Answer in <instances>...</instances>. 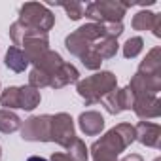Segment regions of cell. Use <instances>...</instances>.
<instances>
[{"label":"cell","mask_w":161,"mask_h":161,"mask_svg":"<svg viewBox=\"0 0 161 161\" xmlns=\"http://www.w3.org/2000/svg\"><path fill=\"white\" fill-rule=\"evenodd\" d=\"M142 47H144V40L140 36H133L123 44V57L125 59H135L136 55H140Z\"/></svg>","instance_id":"27"},{"label":"cell","mask_w":161,"mask_h":161,"mask_svg":"<svg viewBox=\"0 0 161 161\" xmlns=\"http://www.w3.org/2000/svg\"><path fill=\"white\" fill-rule=\"evenodd\" d=\"M78 82H80V72H78V68H76L74 64H70V63H63V64L55 70V74L51 76L49 87H53V89H63V87H66V86H70V84H78Z\"/></svg>","instance_id":"11"},{"label":"cell","mask_w":161,"mask_h":161,"mask_svg":"<svg viewBox=\"0 0 161 161\" xmlns=\"http://www.w3.org/2000/svg\"><path fill=\"white\" fill-rule=\"evenodd\" d=\"M119 161H144L142 159V155H138V153H127L123 159H119Z\"/></svg>","instance_id":"35"},{"label":"cell","mask_w":161,"mask_h":161,"mask_svg":"<svg viewBox=\"0 0 161 161\" xmlns=\"http://www.w3.org/2000/svg\"><path fill=\"white\" fill-rule=\"evenodd\" d=\"M118 97H119V106H121V112L123 110H133V104H135V93L131 91L129 86H125L123 89H118Z\"/></svg>","instance_id":"31"},{"label":"cell","mask_w":161,"mask_h":161,"mask_svg":"<svg viewBox=\"0 0 161 161\" xmlns=\"http://www.w3.org/2000/svg\"><path fill=\"white\" fill-rule=\"evenodd\" d=\"M23 25H27L29 29H34V31H40V32H49L55 25V15L44 6V4H38V2H27L21 6L19 10V19Z\"/></svg>","instance_id":"2"},{"label":"cell","mask_w":161,"mask_h":161,"mask_svg":"<svg viewBox=\"0 0 161 161\" xmlns=\"http://www.w3.org/2000/svg\"><path fill=\"white\" fill-rule=\"evenodd\" d=\"M116 87H118V78L110 70H101L86 80H80L76 84V91L86 101V104L101 103V99Z\"/></svg>","instance_id":"1"},{"label":"cell","mask_w":161,"mask_h":161,"mask_svg":"<svg viewBox=\"0 0 161 161\" xmlns=\"http://www.w3.org/2000/svg\"><path fill=\"white\" fill-rule=\"evenodd\" d=\"M76 32L82 36V38H86L89 44H91V42H97V40H101V38H104L103 23H87V25H82Z\"/></svg>","instance_id":"21"},{"label":"cell","mask_w":161,"mask_h":161,"mask_svg":"<svg viewBox=\"0 0 161 161\" xmlns=\"http://www.w3.org/2000/svg\"><path fill=\"white\" fill-rule=\"evenodd\" d=\"M136 72L142 74V76H157V74H161V49L152 47L146 53L144 61H140Z\"/></svg>","instance_id":"13"},{"label":"cell","mask_w":161,"mask_h":161,"mask_svg":"<svg viewBox=\"0 0 161 161\" xmlns=\"http://www.w3.org/2000/svg\"><path fill=\"white\" fill-rule=\"evenodd\" d=\"M103 29H104V38L118 40L123 34V25L121 23H103Z\"/></svg>","instance_id":"32"},{"label":"cell","mask_w":161,"mask_h":161,"mask_svg":"<svg viewBox=\"0 0 161 161\" xmlns=\"http://www.w3.org/2000/svg\"><path fill=\"white\" fill-rule=\"evenodd\" d=\"M76 138L74 119L66 112H59L51 116V142H57L63 148H68Z\"/></svg>","instance_id":"4"},{"label":"cell","mask_w":161,"mask_h":161,"mask_svg":"<svg viewBox=\"0 0 161 161\" xmlns=\"http://www.w3.org/2000/svg\"><path fill=\"white\" fill-rule=\"evenodd\" d=\"M0 104L4 106V110H15V108H19V87L10 86L4 91H0Z\"/></svg>","instance_id":"22"},{"label":"cell","mask_w":161,"mask_h":161,"mask_svg":"<svg viewBox=\"0 0 161 161\" xmlns=\"http://www.w3.org/2000/svg\"><path fill=\"white\" fill-rule=\"evenodd\" d=\"M118 133H119V136L123 138V142L127 144V148L136 140V133H135V125H131V123H118L116 127H114Z\"/></svg>","instance_id":"30"},{"label":"cell","mask_w":161,"mask_h":161,"mask_svg":"<svg viewBox=\"0 0 161 161\" xmlns=\"http://www.w3.org/2000/svg\"><path fill=\"white\" fill-rule=\"evenodd\" d=\"M80 61H82V64L87 68V70H99L101 64H103V59L99 57V53L91 47L89 51H86L82 57H80Z\"/></svg>","instance_id":"29"},{"label":"cell","mask_w":161,"mask_h":161,"mask_svg":"<svg viewBox=\"0 0 161 161\" xmlns=\"http://www.w3.org/2000/svg\"><path fill=\"white\" fill-rule=\"evenodd\" d=\"M27 32H29V27H27V25H23L21 21H15V23H12V25H10V38H12V42H14V46H15V47L23 44V40H25V36H27Z\"/></svg>","instance_id":"28"},{"label":"cell","mask_w":161,"mask_h":161,"mask_svg":"<svg viewBox=\"0 0 161 161\" xmlns=\"http://www.w3.org/2000/svg\"><path fill=\"white\" fill-rule=\"evenodd\" d=\"M91 47L99 53L101 59H112V57H116V53L119 49V44L114 38H101L97 42V46H91Z\"/></svg>","instance_id":"20"},{"label":"cell","mask_w":161,"mask_h":161,"mask_svg":"<svg viewBox=\"0 0 161 161\" xmlns=\"http://www.w3.org/2000/svg\"><path fill=\"white\" fill-rule=\"evenodd\" d=\"M29 64H31V63L27 61V57H25V53H23L21 47H15V46L8 47V51H6V66H8L12 72L21 74V72L27 70Z\"/></svg>","instance_id":"14"},{"label":"cell","mask_w":161,"mask_h":161,"mask_svg":"<svg viewBox=\"0 0 161 161\" xmlns=\"http://www.w3.org/2000/svg\"><path fill=\"white\" fill-rule=\"evenodd\" d=\"M78 125H80V129H82L84 135L95 136V135H101V133H103V129H104V118L101 116V112L87 110V112H82V114H80Z\"/></svg>","instance_id":"12"},{"label":"cell","mask_w":161,"mask_h":161,"mask_svg":"<svg viewBox=\"0 0 161 161\" xmlns=\"http://www.w3.org/2000/svg\"><path fill=\"white\" fill-rule=\"evenodd\" d=\"M153 21H155V14L153 12H148V10H140L133 15V21H131V27L135 31H152L153 27Z\"/></svg>","instance_id":"19"},{"label":"cell","mask_w":161,"mask_h":161,"mask_svg":"<svg viewBox=\"0 0 161 161\" xmlns=\"http://www.w3.org/2000/svg\"><path fill=\"white\" fill-rule=\"evenodd\" d=\"M27 161H47V159H44V157H40V155H32V157H29Z\"/></svg>","instance_id":"37"},{"label":"cell","mask_w":161,"mask_h":161,"mask_svg":"<svg viewBox=\"0 0 161 161\" xmlns=\"http://www.w3.org/2000/svg\"><path fill=\"white\" fill-rule=\"evenodd\" d=\"M49 82H51V76H47L40 68H32L31 74H29V86L38 89V91L44 89V87H49Z\"/></svg>","instance_id":"25"},{"label":"cell","mask_w":161,"mask_h":161,"mask_svg":"<svg viewBox=\"0 0 161 161\" xmlns=\"http://www.w3.org/2000/svg\"><path fill=\"white\" fill-rule=\"evenodd\" d=\"M68 150V155L74 159V161H89V148L86 146V142L82 138H74V142L66 148Z\"/></svg>","instance_id":"23"},{"label":"cell","mask_w":161,"mask_h":161,"mask_svg":"<svg viewBox=\"0 0 161 161\" xmlns=\"http://www.w3.org/2000/svg\"><path fill=\"white\" fill-rule=\"evenodd\" d=\"M133 112L140 118V119H155L161 116V101L153 95H144V97H136L135 104H133Z\"/></svg>","instance_id":"8"},{"label":"cell","mask_w":161,"mask_h":161,"mask_svg":"<svg viewBox=\"0 0 161 161\" xmlns=\"http://www.w3.org/2000/svg\"><path fill=\"white\" fill-rule=\"evenodd\" d=\"M152 32H153V36L161 38V14H155V21H153Z\"/></svg>","instance_id":"33"},{"label":"cell","mask_w":161,"mask_h":161,"mask_svg":"<svg viewBox=\"0 0 161 161\" xmlns=\"http://www.w3.org/2000/svg\"><path fill=\"white\" fill-rule=\"evenodd\" d=\"M0 159H2V148H0Z\"/></svg>","instance_id":"38"},{"label":"cell","mask_w":161,"mask_h":161,"mask_svg":"<svg viewBox=\"0 0 161 161\" xmlns=\"http://www.w3.org/2000/svg\"><path fill=\"white\" fill-rule=\"evenodd\" d=\"M21 118L12 112V110H0V133H4V135H10V133H15L21 129Z\"/></svg>","instance_id":"18"},{"label":"cell","mask_w":161,"mask_h":161,"mask_svg":"<svg viewBox=\"0 0 161 161\" xmlns=\"http://www.w3.org/2000/svg\"><path fill=\"white\" fill-rule=\"evenodd\" d=\"M51 6L55 4V6H61L64 12H66V15H68V19H72V21H78V19H82L84 17V4L82 2H76V0H72V2H49Z\"/></svg>","instance_id":"24"},{"label":"cell","mask_w":161,"mask_h":161,"mask_svg":"<svg viewBox=\"0 0 161 161\" xmlns=\"http://www.w3.org/2000/svg\"><path fill=\"white\" fill-rule=\"evenodd\" d=\"M63 63H64V61H63V57H61L57 51H51V49H49V51H47V53H46V55H44V57L34 64V68H40V70H42V72H46L47 76H53V74H55V70H57Z\"/></svg>","instance_id":"17"},{"label":"cell","mask_w":161,"mask_h":161,"mask_svg":"<svg viewBox=\"0 0 161 161\" xmlns=\"http://www.w3.org/2000/svg\"><path fill=\"white\" fill-rule=\"evenodd\" d=\"M127 148V144L123 142V138L119 136V133L116 129H110L108 133H104L99 140L93 142V146L89 148L91 155H119L123 150Z\"/></svg>","instance_id":"6"},{"label":"cell","mask_w":161,"mask_h":161,"mask_svg":"<svg viewBox=\"0 0 161 161\" xmlns=\"http://www.w3.org/2000/svg\"><path fill=\"white\" fill-rule=\"evenodd\" d=\"M64 47L68 49L70 55H74V57H82L86 51L91 49V44H89L86 38H82L78 32H70V34L64 38Z\"/></svg>","instance_id":"16"},{"label":"cell","mask_w":161,"mask_h":161,"mask_svg":"<svg viewBox=\"0 0 161 161\" xmlns=\"http://www.w3.org/2000/svg\"><path fill=\"white\" fill-rule=\"evenodd\" d=\"M95 6L101 14L103 23H121L123 15L127 12L119 0H97Z\"/></svg>","instance_id":"10"},{"label":"cell","mask_w":161,"mask_h":161,"mask_svg":"<svg viewBox=\"0 0 161 161\" xmlns=\"http://www.w3.org/2000/svg\"><path fill=\"white\" fill-rule=\"evenodd\" d=\"M155 161H161V159H159V157H157V159H155Z\"/></svg>","instance_id":"39"},{"label":"cell","mask_w":161,"mask_h":161,"mask_svg":"<svg viewBox=\"0 0 161 161\" xmlns=\"http://www.w3.org/2000/svg\"><path fill=\"white\" fill-rule=\"evenodd\" d=\"M49 161H74L68 153H61V152H53Z\"/></svg>","instance_id":"34"},{"label":"cell","mask_w":161,"mask_h":161,"mask_svg":"<svg viewBox=\"0 0 161 161\" xmlns=\"http://www.w3.org/2000/svg\"><path fill=\"white\" fill-rule=\"evenodd\" d=\"M23 53L27 57L29 63L36 64L47 51H49V38L46 32H40V31H34V29H29L25 40H23Z\"/></svg>","instance_id":"5"},{"label":"cell","mask_w":161,"mask_h":161,"mask_svg":"<svg viewBox=\"0 0 161 161\" xmlns=\"http://www.w3.org/2000/svg\"><path fill=\"white\" fill-rule=\"evenodd\" d=\"M40 101H42V95H40L38 89H34L31 86H21L19 87V108L21 110L31 112L40 104Z\"/></svg>","instance_id":"15"},{"label":"cell","mask_w":161,"mask_h":161,"mask_svg":"<svg viewBox=\"0 0 161 161\" xmlns=\"http://www.w3.org/2000/svg\"><path fill=\"white\" fill-rule=\"evenodd\" d=\"M93 161H118L116 155H95Z\"/></svg>","instance_id":"36"},{"label":"cell","mask_w":161,"mask_h":161,"mask_svg":"<svg viewBox=\"0 0 161 161\" xmlns=\"http://www.w3.org/2000/svg\"><path fill=\"white\" fill-rule=\"evenodd\" d=\"M21 138L29 142H51V116H31L21 123Z\"/></svg>","instance_id":"3"},{"label":"cell","mask_w":161,"mask_h":161,"mask_svg":"<svg viewBox=\"0 0 161 161\" xmlns=\"http://www.w3.org/2000/svg\"><path fill=\"white\" fill-rule=\"evenodd\" d=\"M135 133H136V140L142 146H148V148H159L161 146V127L157 123L138 121L135 125Z\"/></svg>","instance_id":"9"},{"label":"cell","mask_w":161,"mask_h":161,"mask_svg":"<svg viewBox=\"0 0 161 161\" xmlns=\"http://www.w3.org/2000/svg\"><path fill=\"white\" fill-rule=\"evenodd\" d=\"M131 91L135 93V97H144V95H157L161 91V74L157 76H142V74H135L129 82Z\"/></svg>","instance_id":"7"},{"label":"cell","mask_w":161,"mask_h":161,"mask_svg":"<svg viewBox=\"0 0 161 161\" xmlns=\"http://www.w3.org/2000/svg\"><path fill=\"white\" fill-rule=\"evenodd\" d=\"M101 104L106 108V112H108V114L118 116V114L121 112V106H119V97H118V87H116V89H112L110 93H106V95L101 99Z\"/></svg>","instance_id":"26"}]
</instances>
